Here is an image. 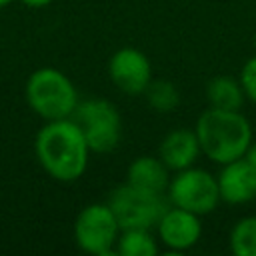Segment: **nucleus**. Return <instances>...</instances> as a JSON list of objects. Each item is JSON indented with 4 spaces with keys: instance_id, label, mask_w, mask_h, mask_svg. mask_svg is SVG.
<instances>
[{
    "instance_id": "9d476101",
    "label": "nucleus",
    "mask_w": 256,
    "mask_h": 256,
    "mask_svg": "<svg viewBox=\"0 0 256 256\" xmlns=\"http://www.w3.org/2000/svg\"><path fill=\"white\" fill-rule=\"evenodd\" d=\"M218 174L220 200L228 204H244L256 198V168L242 156L222 164Z\"/></svg>"
},
{
    "instance_id": "39448f33",
    "label": "nucleus",
    "mask_w": 256,
    "mask_h": 256,
    "mask_svg": "<svg viewBox=\"0 0 256 256\" xmlns=\"http://www.w3.org/2000/svg\"><path fill=\"white\" fill-rule=\"evenodd\" d=\"M72 116V120L80 126L90 150L110 152L118 146L122 134V120L112 102L102 98L78 102Z\"/></svg>"
},
{
    "instance_id": "423d86ee",
    "label": "nucleus",
    "mask_w": 256,
    "mask_h": 256,
    "mask_svg": "<svg viewBox=\"0 0 256 256\" xmlns=\"http://www.w3.org/2000/svg\"><path fill=\"white\" fill-rule=\"evenodd\" d=\"M168 198L174 206L198 216L212 212L220 202L218 180L202 168H184L168 184Z\"/></svg>"
},
{
    "instance_id": "4468645a",
    "label": "nucleus",
    "mask_w": 256,
    "mask_h": 256,
    "mask_svg": "<svg viewBox=\"0 0 256 256\" xmlns=\"http://www.w3.org/2000/svg\"><path fill=\"white\" fill-rule=\"evenodd\" d=\"M116 252L120 256H154L158 244L148 228H126L118 234Z\"/></svg>"
},
{
    "instance_id": "6e6552de",
    "label": "nucleus",
    "mask_w": 256,
    "mask_h": 256,
    "mask_svg": "<svg viewBox=\"0 0 256 256\" xmlns=\"http://www.w3.org/2000/svg\"><path fill=\"white\" fill-rule=\"evenodd\" d=\"M112 82L126 94H142L152 80L150 60L138 48L126 46L112 54L108 62Z\"/></svg>"
},
{
    "instance_id": "7ed1b4c3",
    "label": "nucleus",
    "mask_w": 256,
    "mask_h": 256,
    "mask_svg": "<svg viewBox=\"0 0 256 256\" xmlns=\"http://www.w3.org/2000/svg\"><path fill=\"white\" fill-rule=\"evenodd\" d=\"M26 98L32 110L46 120L70 118L78 106L74 84L66 74L54 68H40L28 78Z\"/></svg>"
},
{
    "instance_id": "ddd939ff",
    "label": "nucleus",
    "mask_w": 256,
    "mask_h": 256,
    "mask_svg": "<svg viewBox=\"0 0 256 256\" xmlns=\"http://www.w3.org/2000/svg\"><path fill=\"white\" fill-rule=\"evenodd\" d=\"M206 98L212 108L220 110H240L244 104V90L240 80L232 76H214L206 86Z\"/></svg>"
},
{
    "instance_id": "0eeeda50",
    "label": "nucleus",
    "mask_w": 256,
    "mask_h": 256,
    "mask_svg": "<svg viewBox=\"0 0 256 256\" xmlns=\"http://www.w3.org/2000/svg\"><path fill=\"white\" fill-rule=\"evenodd\" d=\"M118 232H120V224L108 204L86 206L78 214L74 224L76 244L84 252L96 256H106L114 250Z\"/></svg>"
},
{
    "instance_id": "f8f14e48",
    "label": "nucleus",
    "mask_w": 256,
    "mask_h": 256,
    "mask_svg": "<svg viewBox=\"0 0 256 256\" xmlns=\"http://www.w3.org/2000/svg\"><path fill=\"white\" fill-rule=\"evenodd\" d=\"M126 182H130L132 186L162 194L164 190H168V184H170L168 166L160 158L140 156L128 166Z\"/></svg>"
},
{
    "instance_id": "f3484780",
    "label": "nucleus",
    "mask_w": 256,
    "mask_h": 256,
    "mask_svg": "<svg viewBox=\"0 0 256 256\" xmlns=\"http://www.w3.org/2000/svg\"><path fill=\"white\" fill-rule=\"evenodd\" d=\"M240 84H242V90H244L246 98H250V100L256 104V56H252V58L242 66Z\"/></svg>"
},
{
    "instance_id": "2eb2a0df",
    "label": "nucleus",
    "mask_w": 256,
    "mask_h": 256,
    "mask_svg": "<svg viewBox=\"0 0 256 256\" xmlns=\"http://www.w3.org/2000/svg\"><path fill=\"white\" fill-rule=\"evenodd\" d=\"M230 250L236 256H256V216H246L232 226Z\"/></svg>"
},
{
    "instance_id": "dca6fc26",
    "label": "nucleus",
    "mask_w": 256,
    "mask_h": 256,
    "mask_svg": "<svg viewBox=\"0 0 256 256\" xmlns=\"http://www.w3.org/2000/svg\"><path fill=\"white\" fill-rule=\"evenodd\" d=\"M144 94L148 98V104L158 112H170L180 102V94L170 80H150Z\"/></svg>"
},
{
    "instance_id": "412c9836",
    "label": "nucleus",
    "mask_w": 256,
    "mask_h": 256,
    "mask_svg": "<svg viewBox=\"0 0 256 256\" xmlns=\"http://www.w3.org/2000/svg\"><path fill=\"white\" fill-rule=\"evenodd\" d=\"M254 46H256V34H254Z\"/></svg>"
},
{
    "instance_id": "1a4fd4ad",
    "label": "nucleus",
    "mask_w": 256,
    "mask_h": 256,
    "mask_svg": "<svg viewBox=\"0 0 256 256\" xmlns=\"http://www.w3.org/2000/svg\"><path fill=\"white\" fill-rule=\"evenodd\" d=\"M158 236L160 242L172 252H184L192 248L202 234V224L198 214L184 208H166L162 218L158 220Z\"/></svg>"
},
{
    "instance_id": "20e7f679",
    "label": "nucleus",
    "mask_w": 256,
    "mask_h": 256,
    "mask_svg": "<svg viewBox=\"0 0 256 256\" xmlns=\"http://www.w3.org/2000/svg\"><path fill=\"white\" fill-rule=\"evenodd\" d=\"M106 204L114 212L120 224V230H126V228L150 230L152 226L158 224V220L168 208L162 194L132 186L130 182L116 186L110 192V198Z\"/></svg>"
},
{
    "instance_id": "f03ea898",
    "label": "nucleus",
    "mask_w": 256,
    "mask_h": 256,
    "mask_svg": "<svg viewBox=\"0 0 256 256\" xmlns=\"http://www.w3.org/2000/svg\"><path fill=\"white\" fill-rule=\"evenodd\" d=\"M200 150L218 164L242 158L252 142V128L238 110L208 108L198 116L194 128Z\"/></svg>"
},
{
    "instance_id": "aec40b11",
    "label": "nucleus",
    "mask_w": 256,
    "mask_h": 256,
    "mask_svg": "<svg viewBox=\"0 0 256 256\" xmlns=\"http://www.w3.org/2000/svg\"><path fill=\"white\" fill-rule=\"evenodd\" d=\"M10 2H12V0H0V8L6 6V4H10Z\"/></svg>"
},
{
    "instance_id": "6ab92c4d",
    "label": "nucleus",
    "mask_w": 256,
    "mask_h": 256,
    "mask_svg": "<svg viewBox=\"0 0 256 256\" xmlns=\"http://www.w3.org/2000/svg\"><path fill=\"white\" fill-rule=\"evenodd\" d=\"M26 6H32V8H42V6H48L52 0H22Z\"/></svg>"
},
{
    "instance_id": "9b49d317",
    "label": "nucleus",
    "mask_w": 256,
    "mask_h": 256,
    "mask_svg": "<svg viewBox=\"0 0 256 256\" xmlns=\"http://www.w3.org/2000/svg\"><path fill=\"white\" fill-rule=\"evenodd\" d=\"M200 142L194 130L188 128H176L172 132H168L158 148L160 160L168 166V170H184L190 168L198 154H200Z\"/></svg>"
},
{
    "instance_id": "f257e3e1",
    "label": "nucleus",
    "mask_w": 256,
    "mask_h": 256,
    "mask_svg": "<svg viewBox=\"0 0 256 256\" xmlns=\"http://www.w3.org/2000/svg\"><path fill=\"white\" fill-rule=\"evenodd\" d=\"M34 148L42 168L56 180L72 182L86 170L90 146L80 126L70 118L48 120L40 128Z\"/></svg>"
},
{
    "instance_id": "a211bd4d",
    "label": "nucleus",
    "mask_w": 256,
    "mask_h": 256,
    "mask_svg": "<svg viewBox=\"0 0 256 256\" xmlns=\"http://www.w3.org/2000/svg\"><path fill=\"white\" fill-rule=\"evenodd\" d=\"M244 158L256 168V142H250V146H248L246 152H244Z\"/></svg>"
}]
</instances>
